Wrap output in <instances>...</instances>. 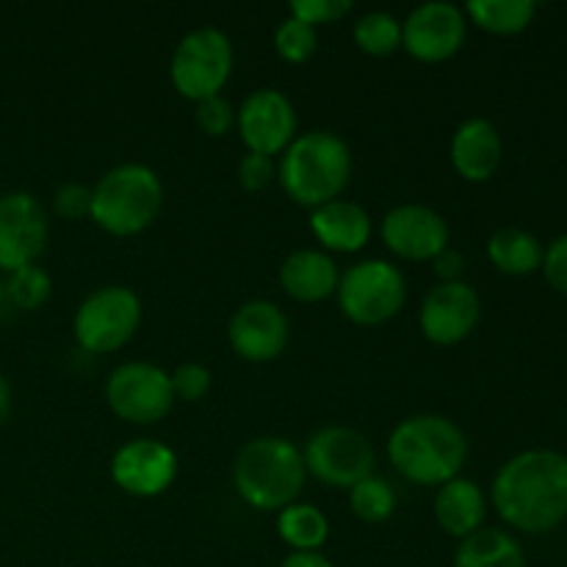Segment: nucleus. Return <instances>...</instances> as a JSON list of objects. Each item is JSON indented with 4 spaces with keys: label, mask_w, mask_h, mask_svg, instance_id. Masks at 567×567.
I'll return each mask as SVG.
<instances>
[{
    "label": "nucleus",
    "mask_w": 567,
    "mask_h": 567,
    "mask_svg": "<svg viewBox=\"0 0 567 567\" xmlns=\"http://www.w3.org/2000/svg\"><path fill=\"white\" fill-rule=\"evenodd\" d=\"M498 518L524 535H548L567 518V457L554 449L515 454L493 480Z\"/></svg>",
    "instance_id": "nucleus-1"
},
{
    "label": "nucleus",
    "mask_w": 567,
    "mask_h": 567,
    "mask_svg": "<svg viewBox=\"0 0 567 567\" xmlns=\"http://www.w3.org/2000/svg\"><path fill=\"white\" fill-rule=\"evenodd\" d=\"M388 457L408 482L441 487L463 471L468 437L446 415H410L388 437Z\"/></svg>",
    "instance_id": "nucleus-2"
},
{
    "label": "nucleus",
    "mask_w": 567,
    "mask_h": 567,
    "mask_svg": "<svg viewBox=\"0 0 567 567\" xmlns=\"http://www.w3.org/2000/svg\"><path fill=\"white\" fill-rule=\"evenodd\" d=\"M282 192L305 208L341 199L352 181V150L330 131H310L293 138L277 164Z\"/></svg>",
    "instance_id": "nucleus-3"
},
{
    "label": "nucleus",
    "mask_w": 567,
    "mask_h": 567,
    "mask_svg": "<svg viewBox=\"0 0 567 567\" xmlns=\"http://www.w3.org/2000/svg\"><path fill=\"white\" fill-rule=\"evenodd\" d=\"M305 457L297 443L260 435L244 443L233 463V487L252 509H286L305 487Z\"/></svg>",
    "instance_id": "nucleus-4"
},
{
    "label": "nucleus",
    "mask_w": 567,
    "mask_h": 567,
    "mask_svg": "<svg viewBox=\"0 0 567 567\" xmlns=\"http://www.w3.org/2000/svg\"><path fill=\"white\" fill-rule=\"evenodd\" d=\"M164 208V183L150 166L120 164L92 186L89 219L109 236L131 238L147 230Z\"/></svg>",
    "instance_id": "nucleus-5"
},
{
    "label": "nucleus",
    "mask_w": 567,
    "mask_h": 567,
    "mask_svg": "<svg viewBox=\"0 0 567 567\" xmlns=\"http://www.w3.org/2000/svg\"><path fill=\"white\" fill-rule=\"evenodd\" d=\"M338 308L352 324L380 327L396 319L408 302V280L388 260L371 258L354 264L338 282Z\"/></svg>",
    "instance_id": "nucleus-6"
},
{
    "label": "nucleus",
    "mask_w": 567,
    "mask_h": 567,
    "mask_svg": "<svg viewBox=\"0 0 567 567\" xmlns=\"http://www.w3.org/2000/svg\"><path fill=\"white\" fill-rule=\"evenodd\" d=\"M142 324V299L127 286H103L75 310L72 332L83 352L111 354L125 347Z\"/></svg>",
    "instance_id": "nucleus-7"
},
{
    "label": "nucleus",
    "mask_w": 567,
    "mask_h": 567,
    "mask_svg": "<svg viewBox=\"0 0 567 567\" xmlns=\"http://www.w3.org/2000/svg\"><path fill=\"white\" fill-rule=\"evenodd\" d=\"M233 72V42L219 28H197L177 42L172 53L169 78L186 100L214 97L225 89Z\"/></svg>",
    "instance_id": "nucleus-8"
},
{
    "label": "nucleus",
    "mask_w": 567,
    "mask_h": 567,
    "mask_svg": "<svg viewBox=\"0 0 567 567\" xmlns=\"http://www.w3.org/2000/svg\"><path fill=\"white\" fill-rule=\"evenodd\" d=\"M169 371L144 360L116 365L105 380V404L127 424H155L175 408Z\"/></svg>",
    "instance_id": "nucleus-9"
},
{
    "label": "nucleus",
    "mask_w": 567,
    "mask_h": 567,
    "mask_svg": "<svg viewBox=\"0 0 567 567\" xmlns=\"http://www.w3.org/2000/svg\"><path fill=\"white\" fill-rule=\"evenodd\" d=\"M305 468L330 487L352 491L358 482L374 474L377 454L363 432L352 426H324L308 441L302 452Z\"/></svg>",
    "instance_id": "nucleus-10"
},
{
    "label": "nucleus",
    "mask_w": 567,
    "mask_h": 567,
    "mask_svg": "<svg viewBox=\"0 0 567 567\" xmlns=\"http://www.w3.org/2000/svg\"><path fill=\"white\" fill-rule=\"evenodd\" d=\"M468 33V17L446 0L415 6L402 22V48L424 64H437L460 53Z\"/></svg>",
    "instance_id": "nucleus-11"
},
{
    "label": "nucleus",
    "mask_w": 567,
    "mask_h": 567,
    "mask_svg": "<svg viewBox=\"0 0 567 567\" xmlns=\"http://www.w3.org/2000/svg\"><path fill=\"white\" fill-rule=\"evenodd\" d=\"M50 238V221L42 203L28 192L0 197V269L17 271L33 266Z\"/></svg>",
    "instance_id": "nucleus-12"
},
{
    "label": "nucleus",
    "mask_w": 567,
    "mask_h": 567,
    "mask_svg": "<svg viewBox=\"0 0 567 567\" xmlns=\"http://www.w3.org/2000/svg\"><path fill=\"white\" fill-rule=\"evenodd\" d=\"M482 319V299L474 286L437 282L421 302V332L435 347H454L471 338Z\"/></svg>",
    "instance_id": "nucleus-13"
},
{
    "label": "nucleus",
    "mask_w": 567,
    "mask_h": 567,
    "mask_svg": "<svg viewBox=\"0 0 567 567\" xmlns=\"http://www.w3.org/2000/svg\"><path fill=\"white\" fill-rule=\"evenodd\" d=\"M238 133L249 153L280 155L297 138V111L277 89H255L238 109Z\"/></svg>",
    "instance_id": "nucleus-14"
},
{
    "label": "nucleus",
    "mask_w": 567,
    "mask_h": 567,
    "mask_svg": "<svg viewBox=\"0 0 567 567\" xmlns=\"http://www.w3.org/2000/svg\"><path fill=\"white\" fill-rule=\"evenodd\" d=\"M177 476V457L166 443L136 437L111 457V480L120 491L136 498H155L172 487Z\"/></svg>",
    "instance_id": "nucleus-15"
},
{
    "label": "nucleus",
    "mask_w": 567,
    "mask_h": 567,
    "mask_svg": "<svg viewBox=\"0 0 567 567\" xmlns=\"http://www.w3.org/2000/svg\"><path fill=\"white\" fill-rule=\"evenodd\" d=\"M382 241L396 258L404 260H435L449 247L446 219L430 205L404 203L388 210L382 219Z\"/></svg>",
    "instance_id": "nucleus-16"
},
{
    "label": "nucleus",
    "mask_w": 567,
    "mask_h": 567,
    "mask_svg": "<svg viewBox=\"0 0 567 567\" xmlns=\"http://www.w3.org/2000/svg\"><path fill=\"white\" fill-rule=\"evenodd\" d=\"M288 316L269 299L244 302L227 324V341L233 352L247 363H271L288 347Z\"/></svg>",
    "instance_id": "nucleus-17"
},
{
    "label": "nucleus",
    "mask_w": 567,
    "mask_h": 567,
    "mask_svg": "<svg viewBox=\"0 0 567 567\" xmlns=\"http://www.w3.org/2000/svg\"><path fill=\"white\" fill-rule=\"evenodd\" d=\"M454 172L468 183H485L498 172L504 161V142L498 127L485 116L465 120L454 131L452 147H449Z\"/></svg>",
    "instance_id": "nucleus-18"
},
{
    "label": "nucleus",
    "mask_w": 567,
    "mask_h": 567,
    "mask_svg": "<svg viewBox=\"0 0 567 567\" xmlns=\"http://www.w3.org/2000/svg\"><path fill=\"white\" fill-rule=\"evenodd\" d=\"M310 230L316 241L332 252H360L371 238V216L363 205L332 199L310 210Z\"/></svg>",
    "instance_id": "nucleus-19"
},
{
    "label": "nucleus",
    "mask_w": 567,
    "mask_h": 567,
    "mask_svg": "<svg viewBox=\"0 0 567 567\" xmlns=\"http://www.w3.org/2000/svg\"><path fill=\"white\" fill-rule=\"evenodd\" d=\"M338 282H341V275H338L336 260L319 249H297L280 266L282 291L297 302H324L336 297Z\"/></svg>",
    "instance_id": "nucleus-20"
},
{
    "label": "nucleus",
    "mask_w": 567,
    "mask_h": 567,
    "mask_svg": "<svg viewBox=\"0 0 567 567\" xmlns=\"http://www.w3.org/2000/svg\"><path fill=\"white\" fill-rule=\"evenodd\" d=\"M432 509H435L437 526H441L446 535L465 540V537L480 532L482 524H485L487 498L474 480L457 476V480L437 487Z\"/></svg>",
    "instance_id": "nucleus-21"
},
{
    "label": "nucleus",
    "mask_w": 567,
    "mask_h": 567,
    "mask_svg": "<svg viewBox=\"0 0 567 567\" xmlns=\"http://www.w3.org/2000/svg\"><path fill=\"white\" fill-rule=\"evenodd\" d=\"M454 567H526V554L509 532L480 529L460 540Z\"/></svg>",
    "instance_id": "nucleus-22"
},
{
    "label": "nucleus",
    "mask_w": 567,
    "mask_h": 567,
    "mask_svg": "<svg viewBox=\"0 0 567 567\" xmlns=\"http://www.w3.org/2000/svg\"><path fill=\"white\" fill-rule=\"evenodd\" d=\"M543 255H546V249H543L540 238L520 230V227H502L487 241L491 264L509 277H526L543 269Z\"/></svg>",
    "instance_id": "nucleus-23"
},
{
    "label": "nucleus",
    "mask_w": 567,
    "mask_h": 567,
    "mask_svg": "<svg viewBox=\"0 0 567 567\" xmlns=\"http://www.w3.org/2000/svg\"><path fill=\"white\" fill-rule=\"evenodd\" d=\"M463 11L482 31L515 37L535 22L537 3L535 0H471Z\"/></svg>",
    "instance_id": "nucleus-24"
},
{
    "label": "nucleus",
    "mask_w": 567,
    "mask_h": 567,
    "mask_svg": "<svg viewBox=\"0 0 567 567\" xmlns=\"http://www.w3.org/2000/svg\"><path fill=\"white\" fill-rule=\"evenodd\" d=\"M277 535L291 551H319L330 537V520L313 504H288L277 518Z\"/></svg>",
    "instance_id": "nucleus-25"
},
{
    "label": "nucleus",
    "mask_w": 567,
    "mask_h": 567,
    "mask_svg": "<svg viewBox=\"0 0 567 567\" xmlns=\"http://www.w3.org/2000/svg\"><path fill=\"white\" fill-rule=\"evenodd\" d=\"M354 44L377 59L393 55L402 48V20H396L391 11H369L354 22Z\"/></svg>",
    "instance_id": "nucleus-26"
},
{
    "label": "nucleus",
    "mask_w": 567,
    "mask_h": 567,
    "mask_svg": "<svg viewBox=\"0 0 567 567\" xmlns=\"http://www.w3.org/2000/svg\"><path fill=\"white\" fill-rule=\"evenodd\" d=\"M349 507L365 524H382L396 509V493H393L391 482L371 474L349 491Z\"/></svg>",
    "instance_id": "nucleus-27"
},
{
    "label": "nucleus",
    "mask_w": 567,
    "mask_h": 567,
    "mask_svg": "<svg viewBox=\"0 0 567 567\" xmlns=\"http://www.w3.org/2000/svg\"><path fill=\"white\" fill-rule=\"evenodd\" d=\"M6 293H9L11 305L20 310H39L53 293V280L42 266H22V269L11 271L9 282H6Z\"/></svg>",
    "instance_id": "nucleus-28"
},
{
    "label": "nucleus",
    "mask_w": 567,
    "mask_h": 567,
    "mask_svg": "<svg viewBox=\"0 0 567 567\" xmlns=\"http://www.w3.org/2000/svg\"><path fill=\"white\" fill-rule=\"evenodd\" d=\"M319 48V31L297 17H286L275 31V50L288 64H305Z\"/></svg>",
    "instance_id": "nucleus-29"
},
{
    "label": "nucleus",
    "mask_w": 567,
    "mask_h": 567,
    "mask_svg": "<svg viewBox=\"0 0 567 567\" xmlns=\"http://www.w3.org/2000/svg\"><path fill=\"white\" fill-rule=\"evenodd\" d=\"M194 120H197L199 131L205 136L221 138L236 125V109L230 105V100H225L221 94H214V97L199 100L197 111H194Z\"/></svg>",
    "instance_id": "nucleus-30"
},
{
    "label": "nucleus",
    "mask_w": 567,
    "mask_h": 567,
    "mask_svg": "<svg viewBox=\"0 0 567 567\" xmlns=\"http://www.w3.org/2000/svg\"><path fill=\"white\" fill-rule=\"evenodd\" d=\"M169 380L175 399H181V402H199V399L208 396L210 385H214L210 371L203 363H181L172 371Z\"/></svg>",
    "instance_id": "nucleus-31"
},
{
    "label": "nucleus",
    "mask_w": 567,
    "mask_h": 567,
    "mask_svg": "<svg viewBox=\"0 0 567 567\" xmlns=\"http://www.w3.org/2000/svg\"><path fill=\"white\" fill-rule=\"evenodd\" d=\"M349 11H352V0H293L291 3V17L313 28L343 20Z\"/></svg>",
    "instance_id": "nucleus-32"
},
{
    "label": "nucleus",
    "mask_w": 567,
    "mask_h": 567,
    "mask_svg": "<svg viewBox=\"0 0 567 567\" xmlns=\"http://www.w3.org/2000/svg\"><path fill=\"white\" fill-rule=\"evenodd\" d=\"M53 210L66 221H81L92 216V188L83 183H64L53 194Z\"/></svg>",
    "instance_id": "nucleus-33"
},
{
    "label": "nucleus",
    "mask_w": 567,
    "mask_h": 567,
    "mask_svg": "<svg viewBox=\"0 0 567 567\" xmlns=\"http://www.w3.org/2000/svg\"><path fill=\"white\" fill-rule=\"evenodd\" d=\"M238 183H241L247 192H264L275 183L277 177V164L271 155L260 153H247L241 161H238Z\"/></svg>",
    "instance_id": "nucleus-34"
},
{
    "label": "nucleus",
    "mask_w": 567,
    "mask_h": 567,
    "mask_svg": "<svg viewBox=\"0 0 567 567\" xmlns=\"http://www.w3.org/2000/svg\"><path fill=\"white\" fill-rule=\"evenodd\" d=\"M543 275L554 291L567 297V236L554 238L548 244L546 255H543Z\"/></svg>",
    "instance_id": "nucleus-35"
},
{
    "label": "nucleus",
    "mask_w": 567,
    "mask_h": 567,
    "mask_svg": "<svg viewBox=\"0 0 567 567\" xmlns=\"http://www.w3.org/2000/svg\"><path fill=\"white\" fill-rule=\"evenodd\" d=\"M432 271L441 282H457L465 271V258L457 249L446 247L435 260H432Z\"/></svg>",
    "instance_id": "nucleus-36"
},
{
    "label": "nucleus",
    "mask_w": 567,
    "mask_h": 567,
    "mask_svg": "<svg viewBox=\"0 0 567 567\" xmlns=\"http://www.w3.org/2000/svg\"><path fill=\"white\" fill-rule=\"evenodd\" d=\"M280 567H332L321 551H291Z\"/></svg>",
    "instance_id": "nucleus-37"
},
{
    "label": "nucleus",
    "mask_w": 567,
    "mask_h": 567,
    "mask_svg": "<svg viewBox=\"0 0 567 567\" xmlns=\"http://www.w3.org/2000/svg\"><path fill=\"white\" fill-rule=\"evenodd\" d=\"M11 404H14V396H11V385H9V380L3 377V371H0V426L9 421Z\"/></svg>",
    "instance_id": "nucleus-38"
}]
</instances>
